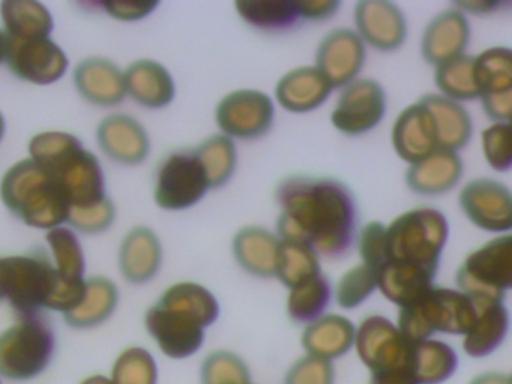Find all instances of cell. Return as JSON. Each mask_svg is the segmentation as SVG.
Masks as SVG:
<instances>
[{"label": "cell", "instance_id": "1", "mask_svg": "<svg viewBox=\"0 0 512 384\" xmlns=\"http://www.w3.org/2000/svg\"><path fill=\"white\" fill-rule=\"evenodd\" d=\"M274 198L280 209V239L304 243L328 260H341L355 248L358 201L346 183L334 177L292 174L277 183Z\"/></svg>", "mask_w": 512, "mask_h": 384}, {"label": "cell", "instance_id": "2", "mask_svg": "<svg viewBox=\"0 0 512 384\" xmlns=\"http://www.w3.org/2000/svg\"><path fill=\"white\" fill-rule=\"evenodd\" d=\"M449 237V222L436 207L421 206L386 225V254L376 270L377 290L398 308L434 284Z\"/></svg>", "mask_w": 512, "mask_h": 384}, {"label": "cell", "instance_id": "3", "mask_svg": "<svg viewBox=\"0 0 512 384\" xmlns=\"http://www.w3.org/2000/svg\"><path fill=\"white\" fill-rule=\"evenodd\" d=\"M0 200L23 224L46 233L67 224L71 209L58 180L29 158L5 171Z\"/></svg>", "mask_w": 512, "mask_h": 384}, {"label": "cell", "instance_id": "4", "mask_svg": "<svg viewBox=\"0 0 512 384\" xmlns=\"http://www.w3.org/2000/svg\"><path fill=\"white\" fill-rule=\"evenodd\" d=\"M476 311L473 300L457 288L433 284L418 299L401 306L397 327L410 342L425 341L434 333L464 336Z\"/></svg>", "mask_w": 512, "mask_h": 384}, {"label": "cell", "instance_id": "5", "mask_svg": "<svg viewBox=\"0 0 512 384\" xmlns=\"http://www.w3.org/2000/svg\"><path fill=\"white\" fill-rule=\"evenodd\" d=\"M56 279L46 249L0 257V293L19 318L40 315L46 309Z\"/></svg>", "mask_w": 512, "mask_h": 384}, {"label": "cell", "instance_id": "6", "mask_svg": "<svg viewBox=\"0 0 512 384\" xmlns=\"http://www.w3.org/2000/svg\"><path fill=\"white\" fill-rule=\"evenodd\" d=\"M56 336L41 315L19 318L0 332V377L11 381L37 378L49 368Z\"/></svg>", "mask_w": 512, "mask_h": 384}, {"label": "cell", "instance_id": "7", "mask_svg": "<svg viewBox=\"0 0 512 384\" xmlns=\"http://www.w3.org/2000/svg\"><path fill=\"white\" fill-rule=\"evenodd\" d=\"M457 290L475 303L505 302L512 287V236L494 237L470 252L455 273Z\"/></svg>", "mask_w": 512, "mask_h": 384}, {"label": "cell", "instance_id": "8", "mask_svg": "<svg viewBox=\"0 0 512 384\" xmlns=\"http://www.w3.org/2000/svg\"><path fill=\"white\" fill-rule=\"evenodd\" d=\"M211 189L205 168L194 149L169 153L155 174L154 200L160 209L181 212L191 209Z\"/></svg>", "mask_w": 512, "mask_h": 384}, {"label": "cell", "instance_id": "9", "mask_svg": "<svg viewBox=\"0 0 512 384\" xmlns=\"http://www.w3.org/2000/svg\"><path fill=\"white\" fill-rule=\"evenodd\" d=\"M145 327L152 341L169 359H188L205 344V324L187 309L161 300L146 311Z\"/></svg>", "mask_w": 512, "mask_h": 384}, {"label": "cell", "instance_id": "10", "mask_svg": "<svg viewBox=\"0 0 512 384\" xmlns=\"http://www.w3.org/2000/svg\"><path fill=\"white\" fill-rule=\"evenodd\" d=\"M274 120V101L262 90H233L215 108V122L221 134L232 140H259L271 131Z\"/></svg>", "mask_w": 512, "mask_h": 384}, {"label": "cell", "instance_id": "11", "mask_svg": "<svg viewBox=\"0 0 512 384\" xmlns=\"http://www.w3.org/2000/svg\"><path fill=\"white\" fill-rule=\"evenodd\" d=\"M412 344L388 317L371 314L356 327L353 348L365 368L382 372L409 369Z\"/></svg>", "mask_w": 512, "mask_h": 384}, {"label": "cell", "instance_id": "12", "mask_svg": "<svg viewBox=\"0 0 512 384\" xmlns=\"http://www.w3.org/2000/svg\"><path fill=\"white\" fill-rule=\"evenodd\" d=\"M4 63L14 77L35 86L58 83L70 68L67 53L52 38H7Z\"/></svg>", "mask_w": 512, "mask_h": 384}, {"label": "cell", "instance_id": "13", "mask_svg": "<svg viewBox=\"0 0 512 384\" xmlns=\"http://www.w3.org/2000/svg\"><path fill=\"white\" fill-rule=\"evenodd\" d=\"M388 98L379 81L356 78L341 90L331 113V123L347 137H361L376 129L385 119Z\"/></svg>", "mask_w": 512, "mask_h": 384}, {"label": "cell", "instance_id": "14", "mask_svg": "<svg viewBox=\"0 0 512 384\" xmlns=\"http://www.w3.org/2000/svg\"><path fill=\"white\" fill-rule=\"evenodd\" d=\"M458 204L475 227L488 233L511 231L512 195L505 183L488 177L470 180L461 189Z\"/></svg>", "mask_w": 512, "mask_h": 384}, {"label": "cell", "instance_id": "15", "mask_svg": "<svg viewBox=\"0 0 512 384\" xmlns=\"http://www.w3.org/2000/svg\"><path fill=\"white\" fill-rule=\"evenodd\" d=\"M367 62V48L358 33L337 27L323 36L316 51V68L332 89H343L361 74Z\"/></svg>", "mask_w": 512, "mask_h": 384}, {"label": "cell", "instance_id": "16", "mask_svg": "<svg viewBox=\"0 0 512 384\" xmlns=\"http://www.w3.org/2000/svg\"><path fill=\"white\" fill-rule=\"evenodd\" d=\"M49 174L58 180L71 209L95 206L109 197L103 165L98 156L85 147L71 153Z\"/></svg>", "mask_w": 512, "mask_h": 384}, {"label": "cell", "instance_id": "17", "mask_svg": "<svg viewBox=\"0 0 512 384\" xmlns=\"http://www.w3.org/2000/svg\"><path fill=\"white\" fill-rule=\"evenodd\" d=\"M359 38L382 53L403 47L407 39V20L403 9L388 0H361L353 9Z\"/></svg>", "mask_w": 512, "mask_h": 384}, {"label": "cell", "instance_id": "18", "mask_svg": "<svg viewBox=\"0 0 512 384\" xmlns=\"http://www.w3.org/2000/svg\"><path fill=\"white\" fill-rule=\"evenodd\" d=\"M95 135L101 152L116 164L137 167L151 155L148 129L130 114H109L98 123Z\"/></svg>", "mask_w": 512, "mask_h": 384}, {"label": "cell", "instance_id": "19", "mask_svg": "<svg viewBox=\"0 0 512 384\" xmlns=\"http://www.w3.org/2000/svg\"><path fill=\"white\" fill-rule=\"evenodd\" d=\"M391 143L401 161L416 164L439 149L436 123L421 101L407 105L391 129Z\"/></svg>", "mask_w": 512, "mask_h": 384}, {"label": "cell", "instance_id": "20", "mask_svg": "<svg viewBox=\"0 0 512 384\" xmlns=\"http://www.w3.org/2000/svg\"><path fill=\"white\" fill-rule=\"evenodd\" d=\"M77 93L95 107H118L127 99L124 71L107 57L80 60L73 72Z\"/></svg>", "mask_w": 512, "mask_h": 384}, {"label": "cell", "instance_id": "21", "mask_svg": "<svg viewBox=\"0 0 512 384\" xmlns=\"http://www.w3.org/2000/svg\"><path fill=\"white\" fill-rule=\"evenodd\" d=\"M472 27L466 14L451 8L439 12L425 26L421 39V53L425 62L440 65L461 56L469 47Z\"/></svg>", "mask_w": 512, "mask_h": 384}, {"label": "cell", "instance_id": "22", "mask_svg": "<svg viewBox=\"0 0 512 384\" xmlns=\"http://www.w3.org/2000/svg\"><path fill=\"white\" fill-rule=\"evenodd\" d=\"M163 255L158 234L151 227L137 225L125 234L119 245V272L130 284H148L160 273Z\"/></svg>", "mask_w": 512, "mask_h": 384}, {"label": "cell", "instance_id": "23", "mask_svg": "<svg viewBox=\"0 0 512 384\" xmlns=\"http://www.w3.org/2000/svg\"><path fill=\"white\" fill-rule=\"evenodd\" d=\"M124 80L128 98L140 107L161 110L175 101L176 84L173 75L157 60H134L125 69Z\"/></svg>", "mask_w": 512, "mask_h": 384}, {"label": "cell", "instance_id": "24", "mask_svg": "<svg viewBox=\"0 0 512 384\" xmlns=\"http://www.w3.org/2000/svg\"><path fill=\"white\" fill-rule=\"evenodd\" d=\"M332 86L316 66L290 69L278 80L275 98L289 113H311L328 101Z\"/></svg>", "mask_w": 512, "mask_h": 384}, {"label": "cell", "instance_id": "25", "mask_svg": "<svg viewBox=\"0 0 512 384\" xmlns=\"http://www.w3.org/2000/svg\"><path fill=\"white\" fill-rule=\"evenodd\" d=\"M464 174V162L458 152L437 149L427 158L410 165L406 173V185L410 191L425 197L448 194L460 183Z\"/></svg>", "mask_w": 512, "mask_h": 384}, {"label": "cell", "instance_id": "26", "mask_svg": "<svg viewBox=\"0 0 512 384\" xmlns=\"http://www.w3.org/2000/svg\"><path fill=\"white\" fill-rule=\"evenodd\" d=\"M355 335L356 326L350 318L328 312L304 327L301 345L305 354L334 362L352 350Z\"/></svg>", "mask_w": 512, "mask_h": 384}, {"label": "cell", "instance_id": "27", "mask_svg": "<svg viewBox=\"0 0 512 384\" xmlns=\"http://www.w3.org/2000/svg\"><path fill=\"white\" fill-rule=\"evenodd\" d=\"M280 237L260 225H247L232 240L233 258L254 278H275Z\"/></svg>", "mask_w": 512, "mask_h": 384}, {"label": "cell", "instance_id": "28", "mask_svg": "<svg viewBox=\"0 0 512 384\" xmlns=\"http://www.w3.org/2000/svg\"><path fill=\"white\" fill-rule=\"evenodd\" d=\"M475 305L478 311L472 327L464 335L463 350L472 359H484L496 353L508 338L511 317L505 302Z\"/></svg>", "mask_w": 512, "mask_h": 384}, {"label": "cell", "instance_id": "29", "mask_svg": "<svg viewBox=\"0 0 512 384\" xmlns=\"http://www.w3.org/2000/svg\"><path fill=\"white\" fill-rule=\"evenodd\" d=\"M419 101L428 108L436 123L439 149L458 152L467 147L473 137V120L464 105L439 93H427Z\"/></svg>", "mask_w": 512, "mask_h": 384}, {"label": "cell", "instance_id": "30", "mask_svg": "<svg viewBox=\"0 0 512 384\" xmlns=\"http://www.w3.org/2000/svg\"><path fill=\"white\" fill-rule=\"evenodd\" d=\"M121 293L113 279L98 275L86 278L85 294L74 311L64 315L73 329H94L106 323L119 305Z\"/></svg>", "mask_w": 512, "mask_h": 384}, {"label": "cell", "instance_id": "31", "mask_svg": "<svg viewBox=\"0 0 512 384\" xmlns=\"http://www.w3.org/2000/svg\"><path fill=\"white\" fill-rule=\"evenodd\" d=\"M235 9L245 24L265 33H286L304 23L301 0H238Z\"/></svg>", "mask_w": 512, "mask_h": 384}, {"label": "cell", "instance_id": "32", "mask_svg": "<svg viewBox=\"0 0 512 384\" xmlns=\"http://www.w3.org/2000/svg\"><path fill=\"white\" fill-rule=\"evenodd\" d=\"M0 21L7 38H52L55 18L37 0H5L0 3Z\"/></svg>", "mask_w": 512, "mask_h": 384}, {"label": "cell", "instance_id": "33", "mask_svg": "<svg viewBox=\"0 0 512 384\" xmlns=\"http://www.w3.org/2000/svg\"><path fill=\"white\" fill-rule=\"evenodd\" d=\"M457 351L440 339L413 342L409 371L419 384H443L454 377L458 369Z\"/></svg>", "mask_w": 512, "mask_h": 384}, {"label": "cell", "instance_id": "34", "mask_svg": "<svg viewBox=\"0 0 512 384\" xmlns=\"http://www.w3.org/2000/svg\"><path fill=\"white\" fill-rule=\"evenodd\" d=\"M46 242L58 281L68 285L85 282L86 257L76 231L65 225L53 228L47 231Z\"/></svg>", "mask_w": 512, "mask_h": 384}, {"label": "cell", "instance_id": "35", "mask_svg": "<svg viewBox=\"0 0 512 384\" xmlns=\"http://www.w3.org/2000/svg\"><path fill=\"white\" fill-rule=\"evenodd\" d=\"M320 273H322L320 257L310 246L293 242V240L280 239L275 278L284 287L292 290V288L316 278Z\"/></svg>", "mask_w": 512, "mask_h": 384}, {"label": "cell", "instance_id": "36", "mask_svg": "<svg viewBox=\"0 0 512 384\" xmlns=\"http://www.w3.org/2000/svg\"><path fill=\"white\" fill-rule=\"evenodd\" d=\"M331 300V279L322 272L316 278L289 290L286 305L287 315L293 323L307 326L326 314Z\"/></svg>", "mask_w": 512, "mask_h": 384}, {"label": "cell", "instance_id": "37", "mask_svg": "<svg viewBox=\"0 0 512 384\" xmlns=\"http://www.w3.org/2000/svg\"><path fill=\"white\" fill-rule=\"evenodd\" d=\"M475 56L461 54L455 59L446 60L436 66L434 83L439 89V95L455 102H469L479 99L478 84H476L475 68H473Z\"/></svg>", "mask_w": 512, "mask_h": 384}, {"label": "cell", "instance_id": "38", "mask_svg": "<svg viewBox=\"0 0 512 384\" xmlns=\"http://www.w3.org/2000/svg\"><path fill=\"white\" fill-rule=\"evenodd\" d=\"M194 150L205 168L211 189L226 186L238 167L235 141L226 135L215 134L202 141Z\"/></svg>", "mask_w": 512, "mask_h": 384}, {"label": "cell", "instance_id": "39", "mask_svg": "<svg viewBox=\"0 0 512 384\" xmlns=\"http://www.w3.org/2000/svg\"><path fill=\"white\" fill-rule=\"evenodd\" d=\"M476 84L481 96L512 92V51L509 47H491L475 56Z\"/></svg>", "mask_w": 512, "mask_h": 384}, {"label": "cell", "instance_id": "40", "mask_svg": "<svg viewBox=\"0 0 512 384\" xmlns=\"http://www.w3.org/2000/svg\"><path fill=\"white\" fill-rule=\"evenodd\" d=\"M158 300L187 309L205 324L206 329L220 318V302L209 288L199 282H176L166 288Z\"/></svg>", "mask_w": 512, "mask_h": 384}, {"label": "cell", "instance_id": "41", "mask_svg": "<svg viewBox=\"0 0 512 384\" xmlns=\"http://www.w3.org/2000/svg\"><path fill=\"white\" fill-rule=\"evenodd\" d=\"M112 384H158V365L151 351L140 345L124 348L110 371Z\"/></svg>", "mask_w": 512, "mask_h": 384}, {"label": "cell", "instance_id": "42", "mask_svg": "<svg viewBox=\"0 0 512 384\" xmlns=\"http://www.w3.org/2000/svg\"><path fill=\"white\" fill-rule=\"evenodd\" d=\"M80 147H83L82 140L71 132H38L29 141V159L50 173Z\"/></svg>", "mask_w": 512, "mask_h": 384}, {"label": "cell", "instance_id": "43", "mask_svg": "<svg viewBox=\"0 0 512 384\" xmlns=\"http://www.w3.org/2000/svg\"><path fill=\"white\" fill-rule=\"evenodd\" d=\"M200 383L251 384L250 366L235 351H212L200 366Z\"/></svg>", "mask_w": 512, "mask_h": 384}, {"label": "cell", "instance_id": "44", "mask_svg": "<svg viewBox=\"0 0 512 384\" xmlns=\"http://www.w3.org/2000/svg\"><path fill=\"white\" fill-rule=\"evenodd\" d=\"M377 290L376 272L367 264L350 267L335 288V300L341 309H356Z\"/></svg>", "mask_w": 512, "mask_h": 384}, {"label": "cell", "instance_id": "45", "mask_svg": "<svg viewBox=\"0 0 512 384\" xmlns=\"http://www.w3.org/2000/svg\"><path fill=\"white\" fill-rule=\"evenodd\" d=\"M118 209L115 201L107 197L100 204L91 207H74L68 213L67 225L73 231L83 234H101L115 224Z\"/></svg>", "mask_w": 512, "mask_h": 384}, {"label": "cell", "instance_id": "46", "mask_svg": "<svg viewBox=\"0 0 512 384\" xmlns=\"http://www.w3.org/2000/svg\"><path fill=\"white\" fill-rule=\"evenodd\" d=\"M482 153L485 161L497 173H508L512 167L511 125L493 123L482 131Z\"/></svg>", "mask_w": 512, "mask_h": 384}, {"label": "cell", "instance_id": "47", "mask_svg": "<svg viewBox=\"0 0 512 384\" xmlns=\"http://www.w3.org/2000/svg\"><path fill=\"white\" fill-rule=\"evenodd\" d=\"M334 363L304 354L287 369L284 384H335Z\"/></svg>", "mask_w": 512, "mask_h": 384}, {"label": "cell", "instance_id": "48", "mask_svg": "<svg viewBox=\"0 0 512 384\" xmlns=\"http://www.w3.org/2000/svg\"><path fill=\"white\" fill-rule=\"evenodd\" d=\"M356 246H358L362 263L367 264L376 272L385 261L386 225L379 221H371L365 224L359 230Z\"/></svg>", "mask_w": 512, "mask_h": 384}, {"label": "cell", "instance_id": "49", "mask_svg": "<svg viewBox=\"0 0 512 384\" xmlns=\"http://www.w3.org/2000/svg\"><path fill=\"white\" fill-rule=\"evenodd\" d=\"M97 6L115 20L134 23L154 14L160 2L158 0H103V2H97Z\"/></svg>", "mask_w": 512, "mask_h": 384}, {"label": "cell", "instance_id": "50", "mask_svg": "<svg viewBox=\"0 0 512 384\" xmlns=\"http://www.w3.org/2000/svg\"><path fill=\"white\" fill-rule=\"evenodd\" d=\"M482 110L493 123H505L511 120L512 92L485 95L481 98Z\"/></svg>", "mask_w": 512, "mask_h": 384}, {"label": "cell", "instance_id": "51", "mask_svg": "<svg viewBox=\"0 0 512 384\" xmlns=\"http://www.w3.org/2000/svg\"><path fill=\"white\" fill-rule=\"evenodd\" d=\"M338 0H301L304 21H325L334 17L340 9Z\"/></svg>", "mask_w": 512, "mask_h": 384}, {"label": "cell", "instance_id": "52", "mask_svg": "<svg viewBox=\"0 0 512 384\" xmlns=\"http://www.w3.org/2000/svg\"><path fill=\"white\" fill-rule=\"evenodd\" d=\"M368 384H419L409 369H391V371L371 372Z\"/></svg>", "mask_w": 512, "mask_h": 384}, {"label": "cell", "instance_id": "53", "mask_svg": "<svg viewBox=\"0 0 512 384\" xmlns=\"http://www.w3.org/2000/svg\"><path fill=\"white\" fill-rule=\"evenodd\" d=\"M502 2H488V0H470V2H455L452 8L458 11L470 12L473 15H488L502 8Z\"/></svg>", "mask_w": 512, "mask_h": 384}, {"label": "cell", "instance_id": "54", "mask_svg": "<svg viewBox=\"0 0 512 384\" xmlns=\"http://www.w3.org/2000/svg\"><path fill=\"white\" fill-rule=\"evenodd\" d=\"M469 384H512L511 375L500 371H485L475 375Z\"/></svg>", "mask_w": 512, "mask_h": 384}, {"label": "cell", "instance_id": "55", "mask_svg": "<svg viewBox=\"0 0 512 384\" xmlns=\"http://www.w3.org/2000/svg\"><path fill=\"white\" fill-rule=\"evenodd\" d=\"M79 384H112L110 378L103 374H92L89 377L83 378Z\"/></svg>", "mask_w": 512, "mask_h": 384}, {"label": "cell", "instance_id": "56", "mask_svg": "<svg viewBox=\"0 0 512 384\" xmlns=\"http://www.w3.org/2000/svg\"><path fill=\"white\" fill-rule=\"evenodd\" d=\"M5 50H7V38L4 30L0 29V65L5 62Z\"/></svg>", "mask_w": 512, "mask_h": 384}, {"label": "cell", "instance_id": "57", "mask_svg": "<svg viewBox=\"0 0 512 384\" xmlns=\"http://www.w3.org/2000/svg\"><path fill=\"white\" fill-rule=\"evenodd\" d=\"M5 132H7V120H5L4 113L0 111V143L4 141Z\"/></svg>", "mask_w": 512, "mask_h": 384}, {"label": "cell", "instance_id": "58", "mask_svg": "<svg viewBox=\"0 0 512 384\" xmlns=\"http://www.w3.org/2000/svg\"><path fill=\"white\" fill-rule=\"evenodd\" d=\"M2 300H4V297H2V293H0V302H2Z\"/></svg>", "mask_w": 512, "mask_h": 384}, {"label": "cell", "instance_id": "59", "mask_svg": "<svg viewBox=\"0 0 512 384\" xmlns=\"http://www.w3.org/2000/svg\"><path fill=\"white\" fill-rule=\"evenodd\" d=\"M0 384H2V380H0Z\"/></svg>", "mask_w": 512, "mask_h": 384}, {"label": "cell", "instance_id": "60", "mask_svg": "<svg viewBox=\"0 0 512 384\" xmlns=\"http://www.w3.org/2000/svg\"><path fill=\"white\" fill-rule=\"evenodd\" d=\"M251 384H253V383H251Z\"/></svg>", "mask_w": 512, "mask_h": 384}]
</instances>
